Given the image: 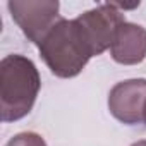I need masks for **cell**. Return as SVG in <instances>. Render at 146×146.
Returning <instances> with one entry per match:
<instances>
[{"instance_id": "obj_5", "label": "cell", "mask_w": 146, "mask_h": 146, "mask_svg": "<svg viewBox=\"0 0 146 146\" xmlns=\"http://www.w3.org/2000/svg\"><path fill=\"white\" fill-rule=\"evenodd\" d=\"M108 110L125 125L144 124L146 79H127L117 83L108 93Z\"/></svg>"}, {"instance_id": "obj_6", "label": "cell", "mask_w": 146, "mask_h": 146, "mask_svg": "<svg viewBox=\"0 0 146 146\" xmlns=\"http://www.w3.org/2000/svg\"><path fill=\"white\" fill-rule=\"evenodd\" d=\"M110 55L117 64L136 65L146 58V29L139 24L124 23L110 48Z\"/></svg>"}, {"instance_id": "obj_7", "label": "cell", "mask_w": 146, "mask_h": 146, "mask_svg": "<svg viewBox=\"0 0 146 146\" xmlns=\"http://www.w3.org/2000/svg\"><path fill=\"white\" fill-rule=\"evenodd\" d=\"M5 146H46V143L36 132H21L16 134Z\"/></svg>"}, {"instance_id": "obj_9", "label": "cell", "mask_w": 146, "mask_h": 146, "mask_svg": "<svg viewBox=\"0 0 146 146\" xmlns=\"http://www.w3.org/2000/svg\"><path fill=\"white\" fill-rule=\"evenodd\" d=\"M144 124H146V110H144Z\"/></svg>"}, {"instance_id": "obj_8", "label": "cell", "mask_w": 146, "mask_h": 146, "mask_svg": "<svg viewBox=\"0 0 146 146\" xmlns=\"http://www.w3.org/2000/svg\"><path fill=\"white\" fill-rule=\"evenodd\" d=\"M131 146H146V139H141V141H136V143H132Z\"/></svg>"}, {"instance_id": "obj_2", "label": "cell", "mask_w": 146, "mask_h": 146, "mask_svg": "<svg viewBox=\"0 0 146 146\" xmlns=\"http://www.w3.org/2000/svg\"><path fill=\"white\" fill-rule=\"evenodd\" d=\"M40 74L31 58L12 53L0 62V119L16 122L35 107L40 93Z\"/></svg>"}, {"instance_id": "obj_3", "label": "cell", "mask_w": 146, "mask_h": 146, "mask_svg": "<svg viewBox=\"0 0 146 146\" xmlns=\"http://www.w3.org/2000/svg\"><path fill=\"white\" fill-rule=\"evenodd\" d=\"M14 23L21 28L24 36L36 46L46 33L60 21L58 2L55 0H12L7 4Z\"/></svg>"}, {"instance_id": "obj_1", "label": "cell", "mask_w": 146, "mask_h": 146, "mask_svg": "<svg viewBox=\"0 0 146 146\" xmlns=\"http://www.w3.org/2000/svg\"><path fill=\"white\" fill-rule=\"evenodd\" d=\"M40 55L57 78H76L86 67L95 52L78 23V19H64L46 33L38 45Z\"/></svg>"}, {"instance_id": "obj_4", "label": "cell", "mask_w": 146, "mask_h": 146, "mask_svg": "<svg viewBox=\"0 0 146 146\" xmlns=\"http://www.w3.org/2000/svg\"><path fill=\"white\" fill-rule=\"evenodd\" d=\"M76 19L81 24L95 55L112 48L120 26L125 23L122 11L115 4H100L95 9L79 14Z\"/></svg>"}]
</instances>
